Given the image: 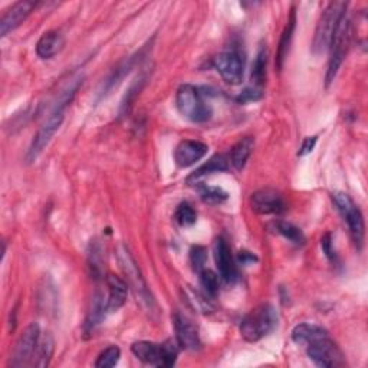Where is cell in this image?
Listing matches in <instances>:
<instances>
[{"label": "cell", "instance_id": "1", "mask_svg": "<svg viewBox=\"0 0 368 368\" xmlns=\"http://www.w3.org/2000/svg\"><path fill=\"white\" fill-rule=\"evenodd\" d=\"M82 79H84L82 77H77V78L71 79L65 85V88L59 93V95L54 104V108H52L49 117L45 119V122L38 130L37 135H35L32 139L30 147L26 153V162L28 163H33L39 159V155L49 146L50 139L54 138L57 131L61 128L62 122L65 119V113H66L69 105H71L72 99L75 98L79 86L82 85Z\"/></svg>", "mask_w": 368, "mask_h": 368}, {"label": "cell", "instance_id": "2", "mask_svg": "<svg viewBox=\"0 0 368 368\" xmlns=\"http://www.w3.org/2000/svg\"><path fill=\"white\" fill-rule=\"evenodd\" d=\"M278 325V312L273 305L262 304L243 317L240 336L248 342H258L268 337Z\"/></svg>", "mask_w": 368, "mask_h": 368}, {"label": "cell", "instance_id": "3", "mask_svg": "<svg viewBox=\"0 0 368 368\" xmlns=\"http://www.w3.org/2000/svg\"><path fill=\"white\" fill-rule=\"evenodd\" d=\"M176 105L179 113L191 122L203 124L213 115V108L210 105L203 93L195 85L184 84L177 90Z\"/></svg>", "mask_w": 368, "mask_h": 368}, {"label": "cell", "instance_id": "4", "mask_svg": "<svg viewBox=\"0 0 368 368\" xmlns=\"http://www.w3.org/2000/svg\"><path fill=\"white\" fill-rule=\"evenodd\" d=\"M351 21H349L348 13L345 12L338 22V26L332 35V39L329 43V59H328V68H327V86L334 82L340 68L345 59V55L349 48V42H351Z\"/></svg>", "mask_w": 368, "mask_h": 368}, {"label": "cell", "instance_id": "5", "mask_svg": "<svg viewBox=\"0 0 368 368\" xmlns=\"http://www.w3.org/2000/svg\"><path fill=\"white\" fill-rule=\"evenodd\" d=\"M347 3L331 2L322 12L317 29L313 33L312 52L315 55H321L329 48L332 35H334L342 14L347 12Z\"/></svg>", "mask_w": 368, "mask_h": 368}, {"label": "cell", "instance_id": "6", "mask_svg": "<svg viewBox=\"0 0 368 368\" xmlns=\"http://www.w3.org/2000/svg\"><path fill=\"white\" fill-rule=\"evenodd\" d=\"M131 351L142 362L160 368L173 367L177 361V347L171 341L164 344L138 341L131 345Z\"/></svg>", "mask_w": 368, "mask_h": 368}, {"label": "cell", "instance_id": "7", "mask_svg": "<svg viewBox=\"0 0 368 368\" xmlns=\"http://www.w3.org/2000/svg\"><path fill=\"white\" fill-rule=\"evenodd\" d=\"M332 202H334L340 215L345 220L349 235H351L353 242L356 243L357 249L360 251L362 248L364 233H365L364 217H362L361 210L356 206L354 200L349 197V195H347L345 191L332 193Z\"/></svg>", "mask_w": 368, "mask_h": 368}, {"label": "cell", "instance_id": "8", "mask_svg": "<svg viewBox=\"0 0 368 368\" xmlns=\"http://www.w3.org/2000/svg\"><path fill=\"white\" fill-rule=\"evenodd\" d=\"M41 328L38 324L28 325L16 341L13 353L10 356L9 365L12 367H26L32 365L35 356H37L38 347L41 342Z\"/></svg>", "mask_w": 368, "mask_h": 368}, {"label": "cell", "instance_id": "9", "mask_svg": "<svg viewBox=\"0 0 368 368\" xmlns=\"http://www.w3.org/2000/svg\"><path fill=\"white\" fill-rule=\"evenodd\" d=\"M307 354L315 364L324 368H334L345 364L341 349L329 336L308 344Z\"/></svg>", "mask_w": 368, "mask_h": 368}, {"label": "cell", "instance_id": "10", "mask_svg": "<svg viewBox=\"0 0 368 368\" xmlns=\"http://www.w3.org/2000/svg\"><path fill=\"white\" fill-rule=\"evenodd\" d=\"M117 256H118V262H119V267L122 269V272H124L127 275V279L130 285L135 289L137 295L142 298V301L147 302V305L151 308V305L154 304L153 302V298L147 289V284L146 280L142 275V272H139L135 260L133 258V255L130 253V251L124 246V244H119L118 249H117Z\"/></svg>", "mask_w": 368, "mask_h": 368}, {"label": "cell", "instance_id": "11", "mask_svg": "<svg viewBox=\"0 0 368 368\" xmlns=\"http://www.w3.org/2000/svg\"><path fill=\"white\" fill-rule=\"evenodd\" d=\"M213 66L226 84L239 85L243 81L244 58L238 50L222 52L215 58Z\"/></svg>", "mask_w": 368, "mask_h": 368}, {"label": "cell", "instance_id": "12", "mask_svg": "<svg viewBox=\"0 0 368 368\" xmlns=\"http://www.w3.org/2000/svg\"><path fill=\"white\" fill-rule=\"evenodd\" d=\"M251 206L253 212L264 216H278L287 210L282 195L273 188H262L255 191L251 197Z\"/></svg>", "mask_w": 368, "mask_h": 368}, {"label": "cell", "instance_id": "13", "mask_svg": "<svg viewBox=\"0 0 368 368\" xmlns=\"http://www.w3.org/2000/svg\"><path fill=\"white\" fill-rule=\"evenodd\" d=\"M213 256L216 262V268L219 271L220 278L227 285H233L238 280V268L229 244L223 239L217 238L213 243Z\"/></svg>", "mask_w": 368, "mask_h": 368}, {"label": "cell", "instance_id": "14", "mask_svg": "<svg viewBox=\"0 0 368 368\" xmlns=\"http://www.w3.org/2000/svg\"><path fill=\"white\" fill-rule=\"evenodd\" d=\"M174 331H176V340L180 348L187 351H197L202 348V341L199 336V329L188 318L180 312H174L173 315Z\"/></svg>", "mask_w": 368, "mask_h": 368}, {"label": "cell", "instance_id": "15", "mask_svg": "<svg viewBox=\"0 0 368 368\" xmlns=\"http://www.w3.org/2000/svg\"><path fill=\"white\" fill-rule=\"evenodd\" d=\"M37 2L33 0H22V2L13 3L2 16V21H0V35L6 37V35L16 28H19L26 19L28 16L33 12V9L37 8Z\"/></svg>", "mask_w": 368, "mask_h": 368}, {"label": "cell", "instance_id": "16", "mask_svg": "<svg viewBox=\"0 0 368 368\" xmlns=\"http://www.w3.org/2000/svg\"><path fill=\"white\" fill-rule=\"evenodd\" d=\"M207 151V144L197 142V139H184L174 150V162L180 168H187L200 162Z\"/></svg>", "mask_w": 368, "mask_h": 368}, {"label": "cell", "instance_id": "17", "mask_svg": "<svg viewBox=\"0 0 368 368\" xmlns=\"http://www.w3.org/2000/svg\"><path fill=\"white\" fill-rule=\"evenodd\" d=\"M107 285H108V300H107V311L115 312L119 308L124 307L127 302L128 295V285L124 279L115 275L107 276Z\"/></svg>", "mask_w": 368, "mask_h": 368}, {"label": "cell", "instance_id": "18", "mask_svg": "<svg viewBox=\"0 0 368 368\" xmlns=\"http://www.w3.org/2000/svg\"><path fill=\"white\" fill-rule=\"evenodd\" d=\"M65 45L62 35L57 30L45 32L37 43V55L41 59H52L58 55Z\"/></svg>", "mask_w": 368, "mask_h": 368}, {"label": "cell", "instance_id": "19", "mask_svg": "<svg viewBox=\"0 0 368 368\" xmlns=\"http://www.w3.org/2000/svg\"><path fill=\"white\" fill-rule=\"evenodd\" d=\"M295 26H296V12L295 8H292L289 17H288V22L285 25V29L282 32V37H280L279 41V46H278V52H276V68L278 71L284 68L285 59L288 58L289 54V48L292 43V38H293V32H295Z\"/></svg>", "mask_w": 368, "mask_h": 368}, {"label": "cell", "instance_id": "20", "mask_svg": "<svg viewBox=\"0 0 368 368\" xmlns=\"http://www.w3.org/2000/svg\"><path fill=\"white\" fill-rule=\"evenodd\" d=\"M324 337H328V331L315 324H298L292 329V340L298 345H308Z\"/></svg>", "mask_w": 368, "mask_h": 368}, {"label": "cell", "instance_id": "21", "mask_svg": "<svg viewBox=\"0 0 368 368\" xmlns=\"http://www.w3.org/2000/svg\"><path fill=\"white\" fill-rule=\"evenodd\" d=\"M105 311H107V301H104V296L98 292L93 298L91 309L88 315H86V320L84 324V332L86 336H91L95 328L102 322V318L105 317Z\"/></svg>", "mask_w": 368, "mask_h": 368}, {"label": "cell", "instance_id": "22", "mask_svg": "<svg viewBox=\"0 0 368 368\" xmlns=\"http://www.w3.org/2000/svg\"><path fill=\"white\" fill-rule=\"evenodd\" d=\"M255 147V138L253 137H246L242 138L240 142H238L231 151V163L232 166L240 171L246 166L249 157L252 154V150Z\"/></svg>", "mask_w": 368, "mask_h": 368}, {"label": "cell", "instance_id": "23", "mask_svg": "<svg viewBox=\"0 0 368 368\" xmlns=\"http://www.w3.org/2000/svg\"><path fill=\"white\" fill-rule=\"evenodd\" d=\"M269 227L275 233L284 236L287 240L296 244V246H302V244L305 243V236H304L302 231L300 229V227H296L295 224H292L289 222L275 220L271 223Z\"/></svg>", "mask_w": 368, "mask_h": 368}, {"label": "cell", "instance_id": "24", "mask_svg": "<svg viewBox=\"0 0 368 368\" xmlns=\"http://www.w3.org/2000/svg\"><path fill=\"white\" fill-rule=\"evenodd\" d=\"M227 170H229V160H227V157L223 154H217V155L212 157V159H210L206 164H203L202 167H199L195 173H193L187 182L197 180V179H202L204 176H209V174L227 171Z\"/></svg>", "mask_w": 368, "mask_h": 368}, {"label": "cell", "instance_id": "25", "mask_svg": "<svg viewBox=\"0 0 368 368\" xmlns=\"http://www.w3.org/2000/svg\"><path fill=\"white\" fill-rule=\"evenodd\" d=\"M135 62H137V57H131V58H128L127 61L122 62V64L115 69V71L110 75V78L107 79V82H105L102 95L110 94V93L115 88V86H117L122 79L126 78V75L131 71L133 66L135 65Z\"/></svg>", "mask_w": 368, "mask_h": 368}, {"label": "cell", "instance_id": "26", "mask_svg": "<svg viewBox=\"0 0 368 368\" xmlns=\"http://www.w3.org/2000/svg\"><path fill=\"white\" fill-rule=\"evenodd\" d=\"M265 77H267V50L265 48H260L252 65V82H253L252 86H256V88L262 90V85L265 82Z\"/></svg>", "mask_w": 368, "mask_h": 368}, {"label": "cell", "instance_id": "27", "mask_svg": "<svg viewBox=\"0 0 368 368\" xmlns=\"http://www.w3.org/2000/svg\"><path fill=\"white\" fill-rule=\"evenodd\" d=\"M52 354H54V338H52L49 334H45L41 338L38 351H37V356H35L32 367L33 365L35 367H46L49 364Z\"/></svg>", "mask_w": 368, "mask_h": 368}, {"label": "cell", "instance_id": "28", "mask_svg": "<svg viewBox=\"0 0 368 368\" xmlns=\"http://www.w3.org/2000/svg\"><path fill=\"white\" fill-rule=\"evenodd\" d=\"M199 195L204 203L212 204V206L222 204L227 200V197H229L227 191H224L222 187L207 186V184L199 187Z\"/></svg>", "mask_w": 368, "mask_h": 368}, {"label": "cell", "instance_id": "29", "mask_svg": "<svg viewBox=\"0 0 368 368\" xmlns=\"http://www.w3.org/2000/svg\"><path fill=\"white\" fill-rule=\"evenodd\" d=\"M119 357H121V349L115 345H111L108 348H105L104 351L98 356V358L95 361V367L97 368L115 367L119 361Z\"/></svg>", "mask_w": 368, "mask_h": 368}, {"label": "cell", "instance_id": "30", "mask_svg": "<svg viewBox=\"0 0 368 368\" xmlns=\"http://www.w3.org/2000/svg\"><path fill=\"white\" fill-rule=\"evenodd\" d=\"M200 275V285L204 289L206 296L213 298L217 295L219 292V278L215 272L209 271V269H203L202 272H199Z\"/></svg>", "mask_w": 368, "mask_h": 368}, {"label": "cell", "instance_id": "31", "mask_svg": "<svg viewBox=\"0 0 368 368\" xmlns=\"http://www.w3.org/2000/svg\"><path fill=\"white\" fill-rule=\"evenodd\" d=\"M176 222L182 226V227H190L197 222V215L195 212V209H193L188 203H182L177 210H176Z\"/></svg>", "mask_w": 368, "mask_h": 368}, {"label": "cell", "instance_id": "32", "mask_svg": "<svg viewBox=\"0 0 368 368\" xmlns=\"http://www.w3.org/2000/svg\"><path fill=\"white\" fill-rule=\"evenodd\" d=\"M102 260H101V248L99 244L94 243V246H91V252H90V268H91V273L94 275V278H99L102 273Z\"/></svg>", "mask_w": 368, "mask_h": 368}, {"label": "cell", "instance_id": "33", "mask_svg": "<svg viewBox=\"0 0 368 368\" xmlns=\"http://www.w3.org/2000/svg\"><path fill=\"white\" fill-rule=\"evenodd\" d=\"M206 251L204 248L202 246H196L193 248L191 252H190V259H191V264H193V268H195V271L197 272H202L204 269V264H206Z\"/></svg>", "mask_w": 368, "mask_h": 368}, {"label": "cell", "instance_id": "34", "mask_svg": "<svg viewBox=\"0 0 368 368\" xmlns=\"http://www.w3.org/2000/svg\"><path fill=\"white\" fill-rule=\"evenodd\" d=\"M262 90L256 88V86H251V88L243 90L242 94L238 97V102L240 104H246V102H255L262 98Z\"/></svg>", "mask_w": 368, "mask_h": 368}, {"label": "cell", "instance_id": "35", "mask_svg": "<svg viewBox=\"0 0 368 368\" xmlns=\"http://www.w3.org/2000/svg\"><path fill=\"white\" fill-rule=\"evenodd\" d=\"M317 139H318L317 135H312V137H307V138H304L302 146H301L300 151H298V155H300V157H304V155L312 153V150L315 148V144H317Z\"/></svg>", "mask_w": 368, "mask_h": 368}, {"label": "cell", "instance_id": "36", "mask_svg": "<svg viewBox=\"0 0 368 368\" xmlns=\"http://www.w3.org/2000/svg\"><path fill=\"white\" fill-rule=\"evenodd\" d=\"M321 248L324 251V253L328 256L329 260L334 262L336 260V252L332 249V238L329 233H327L322 239H321Z\"/></svg>", "mask_w": 368, "mask_h": 368}, {"label": "cell", "instance_id": "37", "mask_svg": "<svg viewBox=\"0 0 368 368\" xmlns=\"http://www.w3.org/2000/svg\"><path fill=\"white\" fill-rule=\"evenodd\" d=\"M238 260L240 262L242 265H251V264H253V262H258V256L253 255L252 252L242 251V252H239Z\"/></svg>", "mask_w": 368, "mask_h": 368}]
</instances>
